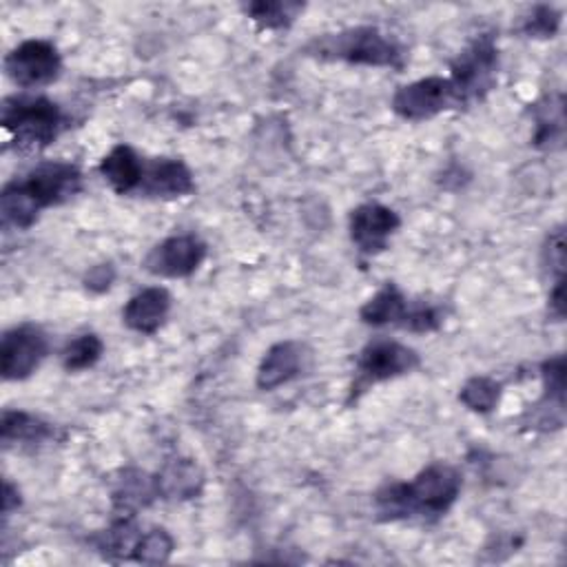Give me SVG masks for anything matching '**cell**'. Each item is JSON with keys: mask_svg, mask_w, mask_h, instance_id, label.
I'll use <instances>...</instances> for the list:
<instances>
[{"mask_svg": "<svg viewBox=\"0 0 567 567\" xmlns=\"http://www.w3.org/2000/svg\"><path fill=\"white\" fill-rule=\"evenodd\" d=\"M306 346L300 342H279L262 359L257 370V386L262 391H275L293 382L306 366Z\"/></svg>", "mask_w": 567, "mask_h": 567, "instance_id": "obj_13", "label": "cell"}, {"mask_svg": "<svg viewBox=\"0 0 567 567\" xmlns=\"http://www.w3.org/2000/svg\"><path fill=\"white\" fill-rule=\"evenodd\" d=\"M207 257V244L196 235H173L160 242L144 259V268L160 277L194 275Z\"/></svg>", "mask_w": 567, "mask_h": 567, "instance_id": "obj_10", "label": "cell"}, {"mask_svg": "<svg viewBox=\"0 0 567 567\" xmlns=\"http://www.w3.org/2000/svg\"><path fill=\"white\" fill-rule=\"evenodd\" d=\"M62 125V112L49 99L12 96L3 103V129L23 151L49 147L60 136Z\"/></svg>", "mask_w": 567, "mask_h": 567, "instance_id": "obj_4", "label": "cell"}, {"mask_svg": "<svg viewBox=\"0 0 567 567\" xmlns=\"http://www.w3.org/2000/svg\"><path fill=\"white\" fill-rule=\"evenodd\" d=\"M246 16L255 21L264 30H284L291 27L298 16L304 12V5L300 3H279V0H262V3H251L244 8Z\"/></svg>", "mask_w": 567, "mask_h": 567, "instance_id": "obj_20", "label": "cell"}, {"mask_svg": "<svg viewBox=\"0 0 567 567\" xmlns=\"http://www.w3.org/2000/svg\"><path fill=\"white\" fill-rule=\"evenodd\" d=\"M0 430H3L5 443H40L54 435L49 424L21 410H5Z\"/></svg>", "mask_w": 567, "mask_h": 567, "instance_id": "obj_19", "label": "cell"}, {"mask_svg": "<svg viewBox=\"0 0 567 567\" xmlns=\"http://www.w3.org/2000/svg\"><path fill=\"white\" fill-rule=\"evenodd\" d=\"M101 173L116 194L129 196L140 188V182L144 175V162L131 147L118 144L101 162Z\"/></svg>", "mask_w": 567, "mask_h": 567, "instance_id": "obj_15", "label": "cell"}, {"mask_svg": "<svg viewBox=\"0 0 567 567\" xmlns=\"http://www.w3.org/2000/svg\"><path fill=\"white\" fill-rule=\"evenodd\" d=\"M459 400L472 413L486 415L497 408L501 400V384L490 380V377H472V380L465 382V386L461 389Z\"/></svg>", "mask_w": 567, "mask_h": 567, "instance_id": "obj_22", "label": "cell"}, {"mask_svg": "<svg viewBox=\"0 0 567 567\" xmlns=\"http://www.w3.org/2000/svg\"><path fill=\"white\" fill-rule=\"evenodd\" d=\"M196 192L194 173L182 160L158 158L144 164V175L140 182L138 194L149 198H184Z\"/></svg>", "mask_w": 567, "mask_h": 567, "instance_id": "obj_12", "label": "cell"}, {"mask_svg": "<svg viewBox=\"0 0 567 567\" xmlns=\"http://www.w3.org/2000/svg\"><path fill=\"white\" fill-rule=\"evenodd\" d=\"M400 224L402 220L393 209L374 202L361 205L350 216V240L361 253L377 255L389 248Z\"/></svg>", "mask_w": 567, "mask_h": 567, "instance_id": "obj_11", "label": "cell"}, {"mask_svg": "<svg viewBox=\"0 0 567 567\" xmlns=\"http://www.w3.org/2000/svg\"><path fill=\"white\" fill-rule=\"evenodd\" d=\"M155 484H158V495H162L164 499H192L200 495L205 475L196 461L177 459V461H171L160 472Z\"/></svg>", "mask_w": 567, "mask_h": 567, "instance_id": "obj_16", "label": "cell"}, {"mask_svg": "<svg viewBox=\"0 0 567 567\" xmlns=\"http://www.w3.org/2000/svg\"><path fill=\"white\" fill-rule=\"evenodd\" d=\"M563 131H565V116H563V99H558V103L554 105L549 101V114H545L543 118H539L536 123V136L534 142L539 147H558L563 142Z\"/></svg>", "mask_w": 567, "mask_h": 567, "instance_id": "obj_25", "label": "cell"}, {"mask_svg": "<svg viewBox=\"0 0 567 567\" xmlns=\"http://www.w3.org/2000/svg\"><path fill=\"white\" fill-rule=\"evenodd\" d=\"M543 382H545V400L552 408H565V357L556 355L543 363Z\"/></svg>", "mask_w": 567, "mask_h": 567, "instance_id": "obj_24", "label": "cell"}, {"mask_svg": "<svg viewBox=\"0 0 567 567\" xmlns=\"http://www.w3.org/2000/svg\"><path fill=\"white\" fill-rule=\"evenodd\" d=\"M306 54L320 60H342L366 67H404V49L377 27H352L339 34H324L306 45Z\"/></svg>", "mask_w": 567, "mask_h": 567, "instance_id": "obj_3", "label": "cell"}, {"mask_svg": "<svg viewBox=\"0 0 567 567\" xmlns=\"http://www.w3.org/2000/svg\"><path fill=\"white\" fill-rule=\"evenodd\" d=\"M549 270L556 275V279H563V266H565V242H563V231H556L545 248Z\"/></svg>", "mask_w": 567, "mask_h": 567, "instance_id": "obj_28", "label": "cell"}, {"mask_svg": "<svg viewBox=\"0 0 567 567\" xmlns=\"http://www.w3.org/2000/svg\"><path fill=\"white\" fill-rule=\"evenodd\" d=\"M105 352V344L99 335L86 333L71 339L62 350V366L69 372H80L91 366H96Z\"/></svg>", "mask_w": 567, "mask_h": 567, "instance_id": "obj_21", "label": "cell"}, {"mask_svg": "<svg viewBox=\"0 0 567 567\" xmlns=\"http://www.w3.org/2000/svg\"><path fill=\"white\" fill-rule=\"evenodd\" d=\"M21 506V495H19V490L8 482L5 484V497H3V512L5 514H10L14 508H19Z\"/></svg>", "mask_w": 567, "mask_h": 567, "instance_id": "obj_31", "label": "cell"}, {"mask_svg": "<svg viewBox=\"0 0 567 567\" xmlns=\"http://www.w3.org/2000/svg\"><path fill=\"white\" fill-rule=\"evenodd\" d=\"M499 67V51L493 40V36H479L472 43L459 60L452 65V82L459 89L463 103L467 105L470 101L482 99L484 93L490 91L495 84Z\"/></svg>", "mask_w": 567, "mask_h": 567, "instance_id": "obj_7", "label": "cell"}, {"mask_svg": "<svg viewBox=\"0 0 567 567\" xmlns=\"http://www.w3.org/2000/svg\"><path fill=\"white\" fill-rule=\"evenodd\" d=\"M49 352V339L43 328L23 324L5 333L0 344V372L8 382L27 380Z\"/></svg>", "mask_w": 567, "mask_h": 567, "instance_id": "obj_8", "label": "cell"}, {"mask_svg": "<svg viewBox=\"0 0 567 567\" xmlns=\"http://www.w3.org/2000/svg\"><path fill=\"white\" fill-rule=\"evenodd\" d=\"M463 103L459 89L450 78L430 76L402 86L393 99V112L404 120H430L448 109H459Z\"/></svg>", "mask_w": 567, "mask_h": 567, "instance_id": "obj_6", "label": "cell"}, {"mask_svg": "<svg viewBox=\"0 0 567 567\" xmlns=\"http://www.w3.org/2000/svg\"><path fill=\"white\" fill-rule=\"evenodd\" d=\"M415 368H419L417 350L393 339H374L357 357V374L350 389V397L357 400L370 386L395 380V377L408 374Z\"/></svg>", "mask_w": 567, "mask_h": 567, "instance_id": "obj_5", "label": "cell"}, {"mask_svg": "<svg viewBox=\"0 0 567 567\" xmlns=\"http://www.w3.org/2000/svg\"><path fill=\"white\" fill-rule=\"evenodd\" d=\"M408 300L404 298V293L389 284L386 289H382L374 298H370L363 309L359 311V317L363 324L368 326H402L406 313H408Z\"/></svg>", "mask_w": 567, "mask_h": 567, "instance_id": "obj_17", "label": "cell"}, {"mask_svg": "<svg viewBox=\"0 0 567 567\" xmlns=\"http://www.w3.org/2000/svg\"><path fill=\"white\" fill-rule=\"evenodd\" d=\"M461 472L450 463H432L410 484H391L374 497L380 519L397 521L408 517L445 514L461 493Z\"/></svg>", "mask_w": 567, "mask_h": 567, "instance_id": "obj_2", "label": "cell"}, {"mask_svg": "<svg viewBox=\"0 0 567 567\" xmlns=\"http://www.w3.org/2000/svg\"><path fill=\"white\" fill-rule=\"evenodd\" d=\"M565 287H563V279H558L556 281V287H554V291H552V296H549V311L560 320L563 315H565Z\"/></svg>", "mask_w": 567, "mask_h": 567, "instance_id": "obj_30", "label": "cell"}, {"mask_svg": "<svg viewBox=\"0 0 567 567\" xmlns=\"http://www.w3.org/2000/svg\"><path fill=\"white\" fill-rule=\"evenodd\" d=\"M171 311V296L160 289H144L138 296H134L129 300V304L123 311V320L125 324L142 335H153L166 320Z\"/></svg>", "mask_w": 567, "mask_h": 567, "instance_id": "obj_14", "label": "cell"}, {"mask_svg": "<svg viewBox=\"0 0 567 567\" xmlns=\"http://www.w3.org/2000/svg\"><path fill=\"white\" fill-rule=\"evenodd\" d=\"M82 188V173L71 162H45L23 180L10 182L0 196L5 224L30 229L40 211L69 202Z\"/></svg>", "mask_w": 567, "mask_h": 567, "instance_id": "obj_1", "label": "cell"}, {"mask_svg": "<svg viewBox=\"0 0 567 567\" xmlns=\"http://www.w3.org/2000/svg\"><path fill=\"white\" fill-rule=\"evenodd\" d=\"M62 69L58 49L47 40H25L5 58L8 76L25 89L51 84Z\"/></svg>", "mask_w": 567, "mask_h": 567, "instance_id": "obj_9", "label": "cell"}, {"mask_svg": "<svg viewBox=\"0 0 567 567\" xmlns=\"http://www.w3.org/2000/svg\"><path fill=\"white\" fill-rule=\"evenodd\" d=\"M171 552H173V539L169 536L166 530L155 528V530H151V532H147V534L140 536L138 547H136V552H134V558H136L138 563H149V565H153V563H164V560H169Z\"/></svg>", "mask_w": 567, "mask_h": 567, "instance_id": "obj_23", "label": "cell"}, {"mask_svg": "<svg viewBox=\"0 0 567 567\" xmlns=\"http://www.w3.org/2000/svg\"><path fill=\"white\" fill-rule=\"evenodd\" d=\"M158 495V484L155 479H149L144 472H136V470H127L116 493H114V501H116V510L123 517H134V512L140 506H147L153 497Z\"/></svg>", "mask_w": 567, "mask_h": 567, "instance_id": "obj_18", "label": "cell"}, {"mask_svg": "<svg viewBox=\"0 0 567 567\" xmlns=\"http://www.w3.org/2000/svg\"><path fill=\"white\" fill-rule=\"evenodd\" d=\"M441 324H443V315L437 306L417 304V306H408V313L402 322V328L413 331V333H432Z\"/></svg>", "mask_w": 567, "mask_h": 567, "instance_id": "obj_27", "label": "cell"}, {"mask_svg": "<svg viewBox=\"0 0 567 567\" xmlns=\"http://www.w3.org/2000/svg\"><path fill=\"white\" fill-rule=\"evenodd\" d=\"M114 277H116L114 266L101 264V266L91 268V270L86 273V279H84V281H86V289L93 291V293H103V291H107V289L112 287Z\"/></svg>", "mask_w": 567, "mask_h": 567, "instance_id": "obj_29", "label": "cell"}, {"mask_svg": "<svg viewBox=\"0 0 567 567\" xmlns=\"http://www.w3.org/2000/svg\"><path fill=\"white\" fill-rule=\"evenodd\" d=\"M560 27V14L554 8L539 5L521 21V34L530 38H552Z\"/></svg>", "mask_w": 567, "mask_h": 567, "instance_id": "obj_26", "label": "cell"}]
</instances>
